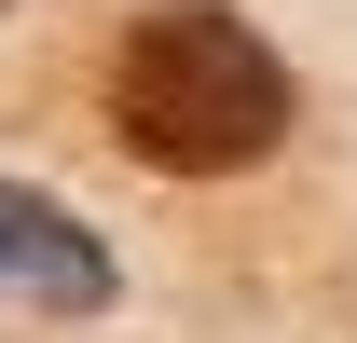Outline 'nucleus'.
I'll return each instance as SVG.
<instances>
[{"instance_id":"2","label":"nucleus","mask_w":357,"mask_h":343,"mask_svg":"<svg viewBox=\"0 0 357 343\" xmlns=\"http://www.w3.org/2000/svg\"><path fill=\"white\" fill-rule=\"evenodd\" d=\"M0 289L28 302V316H110V289H124V275H110V247H96L55 192L0 178Z\"/></svg>"},{"instance_id":"1","label":"nucleus","mask_w":357,"mask_h":343,"mask_svg":"<svg viewBox=\"0 0 357 343\" xmlns=\"http://www.w3.org/2000/svg\"><path fill=\"white\" fill-rule=\"evenodd\" d=\"M289 55L234 14V0H151L110 55V137L151 178H234L289 137Z\"/></svg>"}]
</instances>
